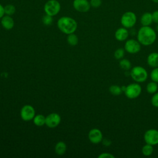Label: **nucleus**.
I'll return each mask as SVG.
<instances>
[{"label":"nucleus","instance_id":"26","mask_svg":"<svg viewBox=\"0 0 158 158\" xmlns=\"http://www.w3.org/2000/svg\"><path fill=\"white\" fill-rule=\"evenodd\" d=\"M53 17L49 15L48 14H45L42 19L43 23L45 25H51V23L53 22Z\"/></svg>","mask_w":158,"mask_h":158},{"label":"nucleus","instance_id":"8","mask_svg":"<svg viewBox=\"0 0 158 158\" xmlns=\"http://www.w3.org/2000/svg\"><path fill=\"white\" fill-rule=\"evenodd\" d=\"M144 139L147 144L154 146L158 144V130L149 129L147 130L144 135Z\"/></svg>","mask_w":158,"mask_h":158},{"label":"nucleus","instance_id":"14","mask_svg":"<svg viewBox=\"0 0 158 158\" xmlns=\"http://www.w3.org/2000/svg\"><path fill=\"white\" fill-rule=\"evenodd\" d=\"M129 32L125 27H121L118 28L115 33V37L117 40L119 41H123L127 39L128 37Z\"/></svg>","mask_w":158,"mask_h":158},{"label":"nucleus","instance_id":"35","mask_svg":"<svg viewBox=\"0 0 158 158\" xmlns=\"http://www.w3.org/2000/svg\"><path fill=\"white\" fill-rule=\"evenodd\" d=\"M156 29H157V30L158 31V25H157V27H156Z\"/></svg>","mask_w":158,"mask_h":158},{"label":"nucleus","instance_id":"15","mask_svg":"<svg viewBox=\"0 0 158 158\" xmlns=\"http://www.w3.org/2000/svg\"><path fill=\"white\" fill-rule=\"evenodd\" d=\"M148 64L149 66L152 67H158V53L152 52L149 54L147 59Z\"/></svg>","mask_w":158,"mask_h":158},{"label":"nucleus","instance_id":"7","mask_svg":"<svg viewBox=\"0 0 158 158\" xmlns=\"http://www.w3.org/2000/svg\"><path fill=\"white\" fill-rule=\"evenodd\" d=\"M20 114L23 120L28 122L33 119L35 116V110L32 106L27 104L22 107Z\"/></svg>","mask_w":158,"mask_h":158},{"label":"nucleus","instance_id":"2","mask_svg":"<svg viewBox=\"0 0 158 158\" xmlns=\"http://www.w3.org/2000/svg\"><path fill=\"white\" fill-rule=\"evenodd\" d=\"M57 25L59 30L66 35L73 33L78 27L76 20L67 16H63L59 18L57 20Z\"/></svg>","mask_w":158,"mask_h":158},{"label":"nucleus","instance_id":"17","mask_svg":"<svg viewBox=\"0 0 158 158\" xmlns=\"http://www.w3.org/2000/svg\"><path fill=\"white\" fill-rule=\"evenodd\" d=\"M152 14L146 12L141 17V23L143 26H149L152 22Z\"/></svg>","mask_w":158,"mask_h":158},{"label":"nucleus","instance_id":"3","mask_svg":"<svg viewBox=\"0 0 158 158\" xmlns=\"http://www.w3.org/2000/svg\"><path fill=\"white\" fill-rule=\"evenodd\" d=\"M130 76L133 80L141 83L145 81L148 78V72L146 70L141 66H135L130 71Z\"/></svg>","mask_w":158,"mask_h":158},{"label":"nucleus","instance_id":"4","mask_svg":"<svg viewBox=\"0 0 158 158\" xmlns=\"http://www.w3.org/2000/svg\"><path fill=\"white\" fill-rule=\"evenodd\" d=\"M60 9V4L57 0H49L44 6V11L45 14L52 17L57 15L59 13Z\"/></svg>","mask_w":158,"mask_h":158},{"label":"nucleus","instance_id":"6","mask_svg":"<svg viewBox=\"0 0 158 158\" xmlns=\"http://www.w3.org/2000/svg\"><path fill=\"white\" fill-rule=\"evenodd\" d=\"M121 23L126 28L133 27L136 22V16L135 13L131 11L126 12L121 17Z\"/></svg>","mask_w":158,"mask_h":158},{"label":"nucleus","instance_id":"13","mask_svg":"<svg viewBox=\"0 0 158 158\" xmlns=\"http://www.w3.org/2000/svg\"><path fill=\"white\" fill-rule=\"evenodd\" d=\"M1 24L4 29L9 30L13 28L14 26V21L11 16L4 15L1 19Z\"/></svg>","mask_w":158,"mask_h":158},{"label":"nucleus","instance_id":"27","mask_svg":"<svg viewBox=\"0 0 158 158\" xmlns=\"http://www.w3.org/2000/svg\"><path fill=\"white\" fill-rule=\"evenodd\" d=\"M150 77L153 81L158 83V67H155L151 72Z\"/></svg>","mask_w":158,"mask_h":158},{"label":"nucleus","instance_id":"5","mask_svg":"<svg viewBox=\"0 0 158 158\" xmlns=\"http://www.w3.org/2000/svg\"><path fill=\"white\" fill-rule=\"evenodd\" d=\"M124 93L128 98L135 99L140 95L141 93V87L138 83H131L125 87Z\"/></svg>","mask_w":158,"mask_h":158},{"label":"nucleus","instance_id":"28","mask_svg":"<svg viewBox=\"0 0 158 158\" xmlns=\"http://www.w3.org/2000/svg\"><path fill=\"white\" fill-rule=\"evenodd\" d=\"M91 7L93 8H98L101 6L102 4V1L101 0H90L89 1Z\"/></svg>","mask_w":158,"mask_h":158},{"label":"nucleus","instance_id":"32","mask_svg":"<svg viewBox=\"0 0 158 158\" xmlns=\"http://www.w3.org/2000/svg\"><path fill=\"white\" fill-rule=\"evenodd\" d=\"M102 144L104 145V146H109L111 144V141H110V140L109 139H107V138L102 139Z\"/></svg>","mask_w":158,"mask_h":158},{"label":"nucleus","instance_id":"18","mask_svg":"<svg viewBox=\"0 0 158 158\" xmlns=\"http://www.w3.org/2000/svg\"><path fill=\"white\" fill-rule=\"evenodd\" d=\"M33 123L35 125L38 127H41L45 125L46 117L41 114H38L35 115L33 119Z\"/></svg>","mask_w":158,"mask_h":158},{"label":"nucleus","instance_id":"30","mask_svg":"<svg viewBox=\"0 0 158 158\" xmlns=\"http://www.w3.org/2000/svg\"><path fill=\"white\" fill-rule=\"evenodd\" d=\"M115 156L108 152H103L98 156V158H114Z\"/></svg>","mask_w":158,"mask_h":158},{"label":"nucleus","instance_id":"12","mask_svg":"<svg viewBox=\"0 0 158 158\" xmlns=\"http://www.w3.org/2000/svg\"><path fill=\"white\" fill-rule=\"evenodd\" d=\"M88 138L90 142L93 144L101 143L103 139L101 131L98 128H93L88 133Z\"/></svg>","mask_w":158,"mask_h":158},{"label":"nucleus","instance_id":"22","mask_svg":"<svg viewBox=\"0 0 158 158\" xmlns=\"http://www.w3.org/2000/svg\"><path fill=\"white\" fill-rule=\"evenodd\" d=\"M152 146H153L152 145L146 143V144H145L142 148V153L143 154V155H144L145 156H151L154 151V149Z\"/></svg>","mask_w":158,"mask_h":158},{"label":"nucleus","instance_id":"23","mask_svg":"<svg viewBox=\"0 0 158 158\" xmlns=\"http://www.w3.org/2000/svg\"><path fill=\"white\" fill-rule=\"evenodd\" d=\"M4 9L5 15H7L10 16H12V15H14L16 11L15 7L14 5L10 4H7L5 6H4Z\"/></svg>","mask_w":158,"mask_h":158},{"label":"nucleus","instance_id":"24","mask_svg":"<svg viewBox=\"0 0 158 158\" xmlns=\"http://www.w3.org/2000/svg\"><path fill=\"white\" fill-rule=\"evenodd\" d=\"M119 65L122 69L128 71V70H130L131 69V64L129 60H128L127 59H123L120 61Z\"/></svg>","mask_w":158,"mask_h":158},{"label":"nucleus","instance_id":"29","mask_svg":"<svg viewBox=\"0 0 158 158\" xmlns=\"http://www.w3.org/2000/svg\"><path fill=\"white\" fill-rule=\"evenodd\" d=\"M151 104L153 106L158 107V92L155 93L151 98Z\"/></svg>","mask_w":158,"mask_h":158},{"label":"nucleus","instance_id":"31","mask_svg":"<svg viewBox=\"0 0 158 158\" xmlns=\"http://www.w3.org/2000/svg\"><path fill=\"white\" fill-rule=\"evenodd\" d=\"M152 21L156 23H158V10H156L152 14Z\"/></svg>","mask_w":158,"mask_h":158},{"label":"nucleus","instance_id":"33","mask_svg":"<svg viewBox=\"0 0 158 158\" xmlns=\"http://www.w3.org/2000/svg\"><path fill=\"white\" fill-rule=\"evenodd\" d=\"M5 15L4 6L0 4V19Z\"/></svg>","mask_w":158,"mask_h":158},{"label":"nucleus","instance_id":"10","mask_svg":"<svg viewBox=\"0 0 158 158\" xmlns=\"http://www.w3.org/2000/svg\"><path fill=\"white\" fill-rule=\"evenodd\" d=\"M73 7L75 10L79 12H87L91 7L89 2L88 0H73Z\"/></svg>","mask_w":158,"mask_h":158},{"label":"nucleus","instance_id":"16","mask_svg":"<svg viewBox=\"0 0 158 158\" xmlns=\"http://www.w3.org/2000/svg\"><path fill=\"white\" fill-rule=\"evenodd\" d=\"M55 152L59 156L64 155L67 150V145L64 141H59L55 146Z\"/></svg>","mask_w":158,"mask_h":158},{"label":"nucleus","instance_id":"11","mask_svg":"<svg viewBox=\"0 0 158 158\" xmlns=\"http://www.w3.org/2000/svg\"><path fill=\"white\" fill-rule=\"evenodd\" d=\"M60 121V116L58 114L54 112L46 117L45 125L50 128H54L59 125Z\"/></svg>","mask_w":158,"mask_h":158},{"label":"nucleus","instance_id":"20","mask_svg":"<svg viewBox=\"0 0 158 158\" xmlns=\"http://www.w3.org/2000/svg\"><path fill=\"white\" fill-rule=\"evenodd\" d=\"M67 41L70 46H76L78 42V38L77 36L73 33L68 35L67 38Z\"/></svg>","mask_w":158,"mask_h":158},{"label":"nucleus","instance_id":"25","mask_svg":"<svg viewBox=\"0 0 158 158\" xmlns=\"http://www.w3.org/2000/svg\"><path fill=\"white\" fill-rule=\"evenodd\" d=\"M125 55V50L123 48H118L114 52V57L116 59H121Z\"/></svg>","mask_w":158,"mask_h":158},{"label":"nucleus","instance_id":"9","mask_svg":"<svg viewBox=\"0 0 158 158\" xmlns=\"http://www.w3.org/2000/svg\"><path fill=\"white\" fill-rule=\"evenodd\" d=\"M124 49L128 53L135 54L140 51L141 45L138 41L133 39H130L126 41Z\"/></svg>","mask_w":158,"mask_h":158},{"label":"nucleus","instance_id":"1","mask_svg":"<svg viewBox=\"0 0 158 158\" xmlns=\"http://www.w3.org/2000/svg\"><path fill=\"white\" fill-rule=\"evenodd\" d=\"M137 39L140 44L144 46H149L156 41V33L149 26H143L138 30Z\"/></svg>","mask_w":158,"mask_h":158},{"label":"nucleus","instance_id":"19","mask_svg":"<svg viewBox=\"0 0 158 158\" xmlns=\"http://www.w3.org/2000/svg\"><path fill=\"white\" fill-rule=\"evenodd\" d=\"M158 89V85L157 82L155 81H151L149 82L146 86V91L150 93V94H154L156 93Z\"/></svg>","mask_w":158,"mask_h":158},{"label":"nucleus","instance_id":"21","mask_svg":"<svg viewBox=\"0 0 158 158\" xmlns=\"http://www.w3.org/2000/svg\"><path fill=\"white\" fill-rule=\"evenodd\" d=\"M109 90V92L112 95H114V96H118V95L121 94V93L123 91L122 87H120L118 85H116L110 86Z\"/></svg>","mask_w":158,"mask_h":158},{"label":"nucleus","instance_id":"34","mask_svg":"<svg viewBox=\"0 0 158 158\" xmlns=\"http://www.w3.org/2000/svg\"><path fill=\"white\" fill-rule=\"evenodd\" d=\"M152 1L156 3H158V0H152Z\"/></svg>","mask_w":158,"mask_h":158}]
</instances>
